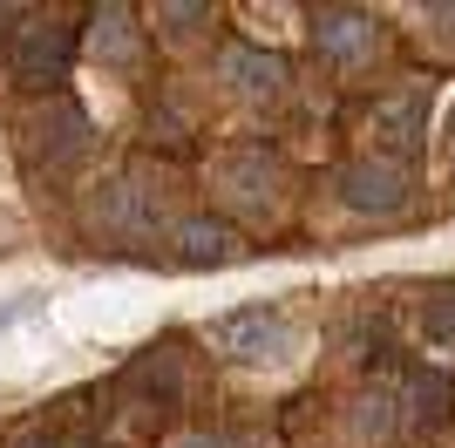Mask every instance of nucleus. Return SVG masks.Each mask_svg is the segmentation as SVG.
Listing matches in <instances>:
<instances>
[{
    "instance_id": "obj_1",
    "label": "nucleus",
    "mask_w": 455,
    "mask_h": 448,
    "mask_svg": "<svg viewBox=\"0 0 455 448\" xmlns=\"http://www.w3.org/2000/svg\"><path fill=\"white\" fill-rule=\"evenodd\" d=\"M95 130H89V109H82L76 95H48L35 116H28V130H20V149H28V164L61 177V170H76L89 156Z\"/></svg>"
},
{
    "instance_id": "obj_2",
    "label": "nucleus",
    "mask_w": 455,
    "mask_h": 448,
    "mask_svg": "<svg viewBox=\"0 0 455 448\" xmlns=\"http://www.w3.org/2000/svg\"><path fill=\"white\" fill-rule=\"evenodd\" d=\"M211 347L238 367H279L292 354V319L285 306H231L225 319H211Z\"/></svg>"
},
{
    "instance_id": "obj_3",
    "label": "nucleus",
    "mask_w": 455,
    "mask_h": 448,
    "mask_svg": "<svg viewBox=\"0 0 455 448\" xmlns=\"http://www.w3.org/2000/svg\"><path fill=\"white\" fill-rule=\"evenodd\" d=\"M76 61V20L61 14H28L7 41V68H14L20 89H55Z\"/></svg>"
},
{
    "instance_id": "obj_4",
    "label": "nucleus",
    "mask_w": 455,
    "mask_h": 448,
    "mask_svg": "<svg viewBox=\"0 0 455 448\" xmlns=\"http://www.w3.org/2000/svg\"><path fill=\"white\" fill-rule=\"evenodd\" d=\"M313 48L333 68H361L380 48V14H367V7H320L313 14Z\"/></svg>"
},
{
    "instance_id": "obj_5",
    "label": "nucleus",
    "mask_w": 455,
    "mask_h": 448,
    "mask_svg": "<svg viewBox=\"0 0 455 448\" xmlns=\"http://www.w3.org/2000/svg\"><path fill=\"white\" fill-rule=\"evenodd\" d=\"M428 116H435V102H428V89H395V95H380L374 102V143L387 149V156H415L421 143H428Z\"/></svg>"
},
{
    "instance_id": "obj_6",
    "label": "nucleus",
    "mask_w": 455,
    "mask_h": 448,
    "mask_svg": "<svg viewBox=\"0 0 455 448\" xmlns=\"http://www.w3.org/2000/svg\"><path fill=\"white\" fill-rule=\"evenodd\" d=\"M340 204L387 218V211L408 204V170H401L395 156H354V164L340 170Z\"/></svg>"
},
{
    "instance_id": "obj_7",
    "label": "nucleus",
    "mask_w": 455,
    "mask_h": 448,
    "mask_svg": "<svg viewBox=\"0 0 455 448\" xmlns=\"http://www.w3.org/2000/svg\"><path fill=\"white\" fill-rule=\"evenodd\" d=\"M218 75H225V89L245 95V102H279L285 95V61L266 55V48H251V41H225V48H218Z\"/></svg>"
},
{
    "instance_id": "obj_8",
    "label": "nucleus",
    "mask_w": 455,
    "mask_h": 448,
    "mask_svg": "<svg viewBox=\"0 0 455 448\" xmlns=\"http://www.w3.org/2000/svg\"><path fill=\"white\" fill-rule=\"evenodd\" d=\"M218 184L231 190V204H238V211H266L272 197H279V164L266 156V143H238V149H225Z\"/></svg>"
},
{
    "instance_id": "obj_9",
    "label": "nucleus",
    "mask_w": 455,
    "mask_h": 448,
    "mask_svg": "<svg viewBox=\"0 0 455 448\" xmlns=\"http://www.w3.org/2000/svg\"><path fill=\"white\" fill-rule=\"evenodd\" d=\"M123 388L136 394V401H156V408H177L184 401V354H177V340H150L143 354L130 360V373H123Z\"/></svg>"
},
{
    "instance_id": "obj_10",
    "label": "nucleus",
    "mask_w": 455,
    "mask_h": 448,
    "mask_svg": "<svg viewBox=\"0 0 455 448\" xmlns=\"http://www.w3.org/2000/svg\"><path fill=\"white\" fill-rule=\"evenodd\" d=\"M449 408H455V388H449V373H442V367H401V428H408V435L442 428Z\"/></svg>"
},
{
    "instance_id": "obj_11",
    "label": "nucleus",
    "mask_w": 455,
    "mask_h": 448,
    "mask_svg": "<svg viewBox=\"0 0 455 448\" xmlns=\"http://www.w3.org/2000/svg\"><path fill=\"white\" fill-rule=\"evenodd\" d=\"M95 218H102V231H116V238H150L156 231V204L136 177H109L102 197H95Z\"/></svg>"
},
{
    "instance_id": "obj_12",
    "label": "nucleus",
    "mask_w": 455,
    "mask_h": 448,
    "mask_svg": "<svg viewBox=\"0 0 455 448\" xmlns=\"http://www.w3.org/2000/svg\"><path fill=\"white\" fill-rule=\"evenodd\" d=\"M171 259L190 265V272H204V265H231L238 259V231L225 218H184L171 238Z\"/></svg>"
},
{
    "instance_id": "obj_13",
    "label": "nucleus",
    "mask_w": 455,
    "mask_h": 448,
    "mask_svg": "<svg viewBox=\"0 0 455 448\" xmlns=\"http://www.w3.org/2000/svg\"><path fill=\"white\" fill-rule=\"evenodd\" d=\"M89 48L109 68H136L143 61V28H136L130 7H102V14H89Z\"/></svg>"
},
{
    "instance_id": "obj_14",
    "label": "nucleus",
    "mask_w": 455,
    "mask_h": 448,
    "mask_svg": "<svg viewBox=\"0 0 455 448\" xmlns=\"http://www.w3.org/2000/svg\"><path fill=\"white\" fill-rule=\"evenodd\" d=\"M401 421V373L395 380H374L361 394V408H354V442H380V435Z\"/></svg>"
},
{
    "instance_id": "obj_15",
    "label": "nucleus",
    "mask_w": 455,
    "mask_h": 448,
    "mask_svg": "<svg viewBox=\"0 0 455 448\" xmlns=\"http://www.w3.org/2000/svg\"><path fill=\"white\" fill-rule=\"evenodd\" d=\"M421 333H428V347H455V292H435L421 306Z\"/></svg>"
},
{
    "instance_id": "obj_16",
    "label": "nucleus",
    "mask_w": 455,
    "mask_h": 448,
    "mask_svg": "<svg viewBox=\"0 0 455 448\" xmlns=\"http://www.w3.org/2000/svg\"><path fill=\"white\" fill-rule=\"evenodd\" d=\"M156 20H164L171 35H190L197 20H211V7H204V0H184V7H156Z\"/></svg>"
},
{
    "instance_id": "obj_17",
    "label": "nucleus",
    "mask_w": 455,
    "mask_h": 448,
    "mask_svg": "<svg viewBox=\"0 0 455 448\" xmlns=\"http://www.w3.org/2000/svg\"><path fill=\"white\" fill-rule=\"evenodd\" d=\"M41 306V292H14V299H0V333H7V326H20V319L35 313Z\"/></svg>"
},
{
    "instance_id": "obj_18",
    "label": "nucleus",
    "mask_w": 455,
    "mask_h": 448,
    "mask_svg": "<svg viewBox=\"0 0 455 448\" xmlns=\"http://www.w3.org/2000/svg\"><path fill=\"white\" fill-rule=\"evenodd\" d=\"M7 448H61V435L48 428V421H35V428H20L14 442H7Z\"/></svg>"
},
{
    "instance_id": "obj_19",
    "label": "nucleus",
    "mask_w": 455,
    "mask_h": 448,
    "mask_svg": "<svg viewBox=\"0 0 455 448\" xmlns=\"http://www.w3.org/2000/svg\"><path fill=\"white\" fill-rule=\"evenodd\" d=\"M177 448H238V442H231V435H211V428H197V435H184Z\"/></svg>"
},
{
    "instance_id": "obj_20",
    "label": "nucleus",
    "mask_w": 455,
    "mask_h": 448,
    "mask_svg": "<svg viewBox=\"0 0 455 448\" xmlns=\"http://www.w3.org/2000/svg\"><path fill=\"white\" fill-rule=\"evenodd\" d=\"M95 448H109V442H95Z\"/></svg>"
},
{
    "instance_id": "obj_21",
    "label": "nucleus",
    "mask_w": 455,
    "mask_h": 448,
    "mask_svg": "<svg viewBox=\"0 0 455 448\" xmlns=\"http://www.w3.org/2000/svg\"><path fill=\"white\" fill-rule=\"evenodd\" d=\"M449 136H455V123H449Z\"/></svg>"
}]
</instances>
